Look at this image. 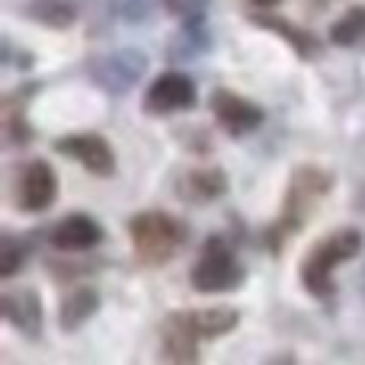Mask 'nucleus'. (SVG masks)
Wrapping results in <instances>:
<instances>
[{
	"label": "nucleus",
	"mask_w": 365,
	"mask_h": 365,
	"mask_svg": "<svg viewBox=\"0 0 365 365\" xmlns=\"http://www.w3.org/2000/svg\"><path fill=\"white\" fill-rule=\"evenodd\" d=\"M237 311L231 308H208V311H173L160 327L164 336V359L195 362L199 359V340H215L237 327Z\"/></svg>",
	"instance_id": "nucleus-1"
},
{
	"label": "nucleus",
	"mask_w": 365,
	"mask_h": 365,
	"mask_svg": "<svg viewBox=\"0 0 365 365\" xmlns=\"http://www.w3.org/2000/svg\"><path fill=\"white\" fill-rule=\"evenodd\" d=\"M362 250V234L356 227H343V231L327 234L324 240H317L308 250L302 263V285L311 292V295L324 298L334 292V272L340 269L346 259H353L356 253Z\"/></svg>",
	"instance_id": "nucleus-2"
},
{
	"label": "nucleus",
	"mask_w": 365,
	"mask_h": 365,
	"mask_svg": "<svg viewBox=\"0 0 365 365\" xmlns=\"http://www.w3.org/2000/svg\"><path fill=\"white\" fill-rule=\"evenodd\" d=\"M334 186V177L327 170H317V167H298L295 177L289 182V195H285L282 215H279V225L272 231V247L285 244L289 234H295L298 227L308 221L311 208L324 199Z\"/></svg>",
	"instance_id": "nucleus-3"
},
{
	"label": "nucleus",
	"mask_w": 365,
	"mask_h": 365,
	"mask_svg": "<svg viewBox=\"0 0 365 365\" xmlns=\"http://www.w3.org/2000/svg\"><path fill=\"white\" fill-rule=\"evenodd\" d=\"M182 234L186 227L167 212H141L128 221V237H132L135 253L151 266L167 263L180 250Z\"/></svg>",
	"instance_id": "nucleus-4"
},
{
	"label": "nucleus",
	"mask_w": 365,
	"mask_h": 365,
	"mask_svg": "<svg viewBox=\"0 0 365 365\" xmlns=\"http://www.w3.org/2000/svg\"><path fill=\"white\" fill-rule=\"evenodd\" d=\"M189 282L202 295H218V292H234L244 282V266H240L237 253L227 247V240L212 237L202 247L199 259H195Z\"/></svg>",
	"instance_id": "nucleus-5"
},
{
	"label": "nucleus",
	"mask_w": 365,
	"mask_h": 365,
	"mask_svg": "<svg viewBox=\"0 0 365 365\" xmlns=\"http://www.w3.org/2000/svg\"><path fill=\"white\" fill-rule=\"evenodd\" d=\"M13 195H16V205L23 212H29V215L45 212L58 199V173L45 160H29L26 167H19Z\"/></svg>",
	"instance_id": "nucleus-6"
},
{
	"label": "nucleus",
	"mask_w": 365,
	"mask_h": 365,
	"mask_svg": "<svg viewBox=\"0 0 365 365\" xmlns=\"http://www.w3.org/2000/svg\"><path fill=\"white\" fill-rule=\"evenodd\" d=\"M192 103H195V83H192V77L180 74V71H164L145 90V113H151V115L182 113Z\"/></svg>",
	"instance_id": "nucleus-7"
},
{
	"label": "nucleus",
	"mask_w": 365,
	"mask_h": 365,
	"mask_svg": "<svg viewBox=\"0 0 365 365\" xmlns=\"http://www.w3.org/2000/svg\"><path fill=\"white\" fill-rule=\"evenodd\" d=\"M55 151L77 160L83 170L96 173V177H113L115 173V151L109 148L106 138H100V135H93V132L64 135V138H58Z\"/></svg>",
	"instance_id": "nucleus-8"
},
{
	"label": "nucleus",
	"mask_w": 365,
	"mask_h": 365,
	"mask_svg": "<svg viewBox=\"0 0 365 365\" xmlns=\"http://www.w3.org/2000/svg\"><path fill=\"white\" fill-rule=\"evenodd\" d=\"M212 113L218 119V125L225 128L227 135H250L253 128L263 125V109L257 103L244 100L240 93H231V90H215L212 93Z\"/></svg>",
	"instance_id": "nucleus-9"
},
{
	"label": "nucleus",
	"mask_w": 365,
	"mask_h": 365,
	"mask_svg": "<svg viewBox=\"0 0 365 365\" xmlns=\"http://www.w3.org/2000/svg\"><path fill=\"white\" fill-rule=\"evenodd\" d=\"M48 240L55 250L64 253H83L103 240V227L90 215H68L48 231Z\"/></svg>",
	"instance_id": "nucleus-10"
},
{
	"label": "nucleus",
	"mask_w": 365,
	"mask_h": 365,
	"mask_svg": "<svg viewBox=\"0 0 365 365\" xmlns=\"http://www.w3.org/2000/svg\"><path fill=\"white\" fill-rule=\"evenodd\" d=\"M4 314L19 334L38 336L42 334V302L32 289L23 292H6L4 295Z\"/></svg>",
	"instance_id": "nucleus-11"
},
{
	"label": "nucleus",
	"mask_w": 365,
	"mask_h": 365,
	"mask_svg": "<svg viewBox=\"0 0 365 365\" xmlns=\"http://www.w3.org/2000/svg\"><path fill=\"white\" fill-rule=\"evenodd\" d=\"M227 189V177L218 167H202V170H189L177 182V195L186 202H212Z\"/></svg>",
	"instance_id": "nucleus-12"
},
{
	"label": "nucleus",
	"mask_w": 365,
	"mask_h": 365,
	"mask_svg": "<svg viewBox=\"0 0 365 365\" xmlns=\"http://www.w3.org/2000/svg\"><path fill=\"white\" fill-rule=\"evenodd\" d=\"M96 308H100V295H96L93 289H87V285H81V289H74L71 295H64L58 324H61V330L74 334L90 314H96Z\"/></svg>",
	"instance_id": "nucleus-13"
},
{
	"label": "nucleus",
	"mask_w": 365,
	"mask_h": 365,
	"mask_svg": "<svg viewBox=\"0 0 365 365\" xmlns=\"http://www.w3.org/2000/svg\"><path fill=\"white\" fill-rule=\"evenodd\" d=\"M365 36V6H349L334 26H330V42L334 45H356Z\"/></svg>",
	"instance_id": "nucleus-14"
},
{
	"label": "nucleus",
	"mask_w": 365,
	"mask_h": 365,
	"mask_svg": "<svg viewBox=\"0 0 365 365\" xmlns=\"http://www.w3.org/2000/svg\"><path fill=\"white\" fill-rule=\"evenodd\" d=\"M26 253H29V247L19 244L16 237H10L6 234L4 244H0V279H13L19 269H23L26 263Z\"/></svg>",
	"instance_id": "nucleus-15"
},
{
	"label": "nucleus",
	"mask_w": 365,
	"mask_h": 365,
	"mask_svg": "<svg viewBox=\"0 0 365 365\" xmlns=\"http://www.w3.org/2000/svg\"><path fill=\"white\" fill-rule=\"evenodd\" d=\"M257 23H263V26H272V29H279V36H285V38H292V45H295L302 55H314L317 51V45H314V38L311 36H298L295 29H292L285 19H272V16H253Z\"/></svg>",
	"instance_id": "nucleus-16"
},
{
	"label": "nucleus",
	"mask_w": 365,
	"mask_h": 365,
	"mask_svg": "<svg viewBox=\"0 0 365 365\" xmlns=\"http://www.w3.org/2000/svg\"><path fill=\"white\" fill-rule=\"evenodd\" d=\"M250 4H253V6H263V10H269V6H276L279 0H250Z\"/></svg>",
	"instance_id": "nucleus-17"
}]
</instances>
